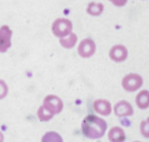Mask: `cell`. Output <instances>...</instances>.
Segmentation results:
<instances>
[{"instance_id":"obj_6","label":"cell","mask_w":149,"mask_h":142,"mask_svg":"<svg viewBox=\"0 0 149 142\" xmlns=\"http://www.w3.org/2000/svg\"><path fill=\"white\" fill-rule=\"evenodd\" d=\"M12 30L7 25L0 28V52H3L11 45V37Z\"/></svg>"},{"instance_id":"obj_4","label":"cell","mask_w":149,"mask_h":142,"mask_svg":"<svg viewBox=\"0 0 149 142\" xmlns=\"http://www.w3.org/2000/svg\"><path fill=\"white\" fill-rule=\"evenodd\" d=\"M122 83L124 89L126 91H134L142 85L143 79L137 74L130 73L124 77Z\"/></svg>"},{"instance_id":"obj_5","label":"cell","mask_w":149,"mask_h":142,"mask_svg":"<svg viewBox=\"0 0 149 142\" xmlns=\"http://www.w3.org/2000/svg\"><path fill=\"white\" fill-rule=\"evenodd\" d=\"M96 50L94 41L90 38H86L81 41L78 47V52L81 57L88 58L93 55Z\"/></svg>"},{"instance_id":"obj_7","label":"cell","mask_w":149,"mask_h":142,"mask_svg":"<svg viewBox=\"0 0 149 142\" xmlns=\"http://www.w3.org/2000/svg\"><path fill=\"white\" fill-rule=\"evenodd\" d=\"M114 111L115 115L119 117L131 116L134 112L132 106L126 101H121L116 103L114 107Z\"/></svg>"},{"instance_id":"obj_1","label":"cell","mask_w":149,"mask_h":142,"mask_svg":"<svg viewBox=\"0 0 149 142\" xmlns=\"http://www.w3.org/2000/svg\"><path fill=\"white\" fill-rule=\"evenodd\" d=\"M106 121L94 115H90L83 119L82 123V132L91 139L102 137L107 129Z\"/></svg>"},{"instance_id":"obj_9","label":"cell","mask_w":149,"mask_h":142,"mask_svg":"<svg viewBox=\"0 0 149 142\" xmlns=\"http://www.w3.org/2000/svg\"><path fill=\"white\" fill-rule=\"evenodd\" d=\"M93 108L96 112L104 116H108L111 112V103L105 99L95 100L93 103Z\"/></svg>"},{"instance_id":"obj_2","label":"cell","mask_w":149,"mask_h":142,"mask_svg":"<svg viewBox=\"0 0 149 142\" xmlns=\"http://www.w3.org/2000/svg\"><path fill=\"white\" fill-rule=\"evenodd\" d=\"M63 106V101L60 98L54 95H49L44 99L43 105L40 107L46 113L53 117L54 114L61 111Z\"/></svg>"},{"instance_id":"obj_13","label":"cell","mask_w":149,"mask_h":142,"mask_svg":"<svg viewBox=\"0 0 149 142\" xmlns=\"http://www.w3.org/2000/svg\"><path fill=\"white\" fill-rule=\"evenodd\" d=\"M103 4L101 3L91 2L88 4L87 12L91 14L97 15L100 14L103 11Z\"/></svg>"},{"instance_id":"obj_8","label":"cell","mask_w":149,"mask_h":142,"mask_svg":"<svg viewBox=\"0 0 149 142\" xmlns=\"http://www.w3.org/2000/svg\"><path fill=\"white\" fill-rule=\"evenodd\" d=\"M109 55L113 60L117 62L122 61L126 59L128 55V51L126 48L123 45H115L111 48Z\"/></svg>"},{"instance_id":"obj_3","label":"cell","mask_w":149,"mask_h":142,"mask_svg":"<svg viewBox=\"0 0 149 142\" xmlns=\"http://www.w3.org/2000/svg\"><path fill=\"white\" fill-rule=\"evenodd\" d=\"M72 29V22L66 18H57L54 20L52 25V30L54 34L60 37L68 35Z\"/></svg>"},{"instance_id":"obj_10","label":"cell","mask_w":149,"mask_h":142,"mask_svg":"<svg viewBox=\"0 0 149 142\" xmlns=\"http://www.w3.org/2000/svg\"><path fill=\"white\" fill-rule=\"evenodd\" d=\"M108 137L111 141L123 142L125 139V134L123 130L118 127H113L108 133Z\"/></svg>"},{"instance_id":"obj_14","label":"cell","mask_w":149,"mask_h":142,"mask_svg":"<svg viewBox=\"0 0 149 142\" xmlns=\"http://www.w3.org/2000/svg\"><path fill=\"white\" fill-rule=\"evenodd\" d=\"M140 130L142 135L147 138H149V119L147 121L141 122L140 125Z\"/></svg>"},{"instance_id":"obj_11","label":"cell","mask_w":149,"mask_h":142,"mask_svg":"<svg viewBox=\"0 0 149 142\" xmlns=\"http://www.w3.org/2000/svg\"><path fill=\"white\" fill-rule=\"evenodd\" d=\"M149 93L148 90H143L139 92L136 97V103L140 109H145L149 107Z\"/></svg>"},{"instance_id":"obj_15","label":"cell","mask_w":149,"mask_h":142,"mask_svg":"<svg viewBox=\"0 0 149 142\" xmlns=\"http://www.w3.org/2000/svg\"><path fill=\"white\" fill-rule=\"evenodd\" d=\"M8 91V87L4 81L0 80V99L4 97Z\"/></svg>"},{"instance_id":"obj_12","label":"cell","mask_w":149,"mask_h":142,"mask_svg":"<svg viewBox=\"0 0 149 142\" xmlns=\"http://www.w3.org/2000/svg\"><path fill=\"white\" fill-rule=\"evenodd\" d=\"M77 40V37L75 33L72 32L67 37L61 38L60 42L63 47L65 48H71L75 45Z\"/></svg>"}]
</instances>
